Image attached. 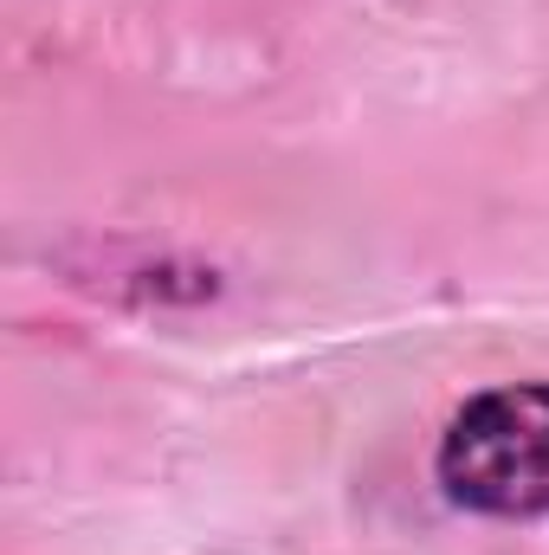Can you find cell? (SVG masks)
I'll use <instances>...</instances> for the list:
<instances>
[{"instance_id": "obj_1", "label": "cell", "mask_w": 549, "mask_h": 555, "mask_svg": "<svg viewBox=\"0 0 549 555\" xmlns=\"http://www.w3.org/2000/svg\"><path fill=\"white\" fill-rule=\"evenodd\" d=\"M439 491L459 511L537 524L549 517V382H511L472 395L446 420Z\"/></svg>"}]
</instances>
